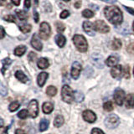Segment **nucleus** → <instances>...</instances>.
<instances>
[{"instance_id": "1", "label": "nucleus", "mask_w": 134, "mask_h": 134, "mask_svg": "<svg viewBox=\"0 0 134 134\" xmlns=\"http://www.w3.org/2000/svg\"><path fill=\"white\" fill-rule=\"evenodd\" d=\"M104 15L111 24L120 25L122 23V12L117 6H107L104 8Z\"/></svg>"}, {"instance_id": "2", "label": "nucleus", "mask_w": 134, "mask_h": 134, "mask_svg": "<svg viewBox=\"0 0 134 134\" xmlns=\"http://www.w3.org/2000/svg\"><path fill=\"white\" fill-rule=\"evenodd\" d=\"M73 42L76 49L80 52H86L88 49V44L86 38L81 35H75L73 36Z\"/></svg>"}, {"instance_id": "3", "label": "nucleus", "mask_w": 134, "mask_h": 134, "mask_svg": "<svg viewBox=\"0 0 134 134\" xmlns=\"http://www.w3.org/2000/svg\"><path fill=\"white\" fill-rule=\"evenodd\" d=\"M74 93H75V92L73 91V90L71 89V88L69 86L65 85L64 86H63L62 91H61L62 100H64L65 102H66V103L73 102V100H75Z\"/></svg>"}, {"instance_id": "4", "label": "nucleus", "mask_w": 134, "mask_h": 134, "mask_svg": "<svg viewBox=\"0 0 134 134\" xmlns=\"http://www.w3.org/2000/svg\"><path fill=\"white\" fill-rule=\"evenodd\" d=\"M40 37L42 40H48L51 35V29H50V25L47 22H43L40 24V30H39Z\"/></svg>"}, {"instance_id": "5", "label": "nucleus", "mask_w": 134, "mask_h": 134, "mask_svg": "<svg viewBox=\"0 0 134 134\" xmlns=\"http://www.w3.org/2000/svg\"><path fill=\"white\" fill-rule=\"evenodd\" d=\"M120 123L119 117L115 114H111L108 116L106 119H105V125L109 129H113L116 127Z\"/></svg>"}, {"instance_id": "6", "label": "nucleus", "mask_w": 134, "mask_h": 134, "mask_svg": "<svg viewBox=\"0 0 134 134\" xmlns=\"http://www.w3.org/2000/svg\"><path fill=\"white\" fill-rule=\"evenodd\" d=\"M93 27H94V30L102 34H106L110 31V27L103 20H100V19L96 20L93 24Z\"/></svg>"}, {"instance_id": "7", "label": "nucleus", "mask_w": 134, "mask_h": 134, "mask_svg": "<svg viewBox=\"0 0 134 134\" xmlns=\"http://www.w3.org/2000/svg\"><path fill=\"white\" fill-rule=\"evenodd\" d=\"M28 111L30 116L33 117H36L38 116V112H39V109H38V102L36 100H32L29 103L28 106Z\"/></svg>"}, {"instance_id": "8", "label": "nucleus", "mask_w": 134, "mask_h": 134, "mask_svg": "<svg viewBox=\"0 0 134 134\" xmlns=\"http://www.w3.org/2000/svg\"><path fill=\"white\" fill-rule=\"evenodd\" d=\"M113 97H114L115 102L118 105V106H121V105L123 104V100H124V98H125L124 91L121 89L117 88V89H116V91L114 92V96H113Z\"/></svg>"}, {"instance_id": "9", "label": "nucleus", "mask_w": 134, "mask_h": 134, "mask_svg": "<svg viewBox=\"0 0 134 134\" xmlns=\"http://www.w3.org/2000/svg\"><path fill=\"white\" fill-rule=\"evenodd\" d=\"M82 116H83V118L87 122H90V123H93L96 121V114L91 111V110H86L84 111L83 113H82Z\"/></svg>"}, {"instance_id": "10", "label": "nucleus", "mask_w": 134, "mask_h": 134, "mask_svg": "<svg viewBox=\"0 0 134 134\" xmlns=\"http://www.w3.org/2000/svg\"><path fill=\"white\" fill-rule=\"evenodd\" d=\"M81 71V65L77 61L74 62L72 64V68H71V75H72V78L75 80H77L79 78Z\"/></svg>"}, {"instance_id": "11", "label": "nucleus", "mask_w": 134, "mask_h": 134, "mask_svg": "<svg viewBox=\"0 0 134 134\" xmlns=\"http://www.w3.org/2000/svg\"><path fill=\"white\" fill-rule=\"evenodd\" d=\"M91 60L93 64L97 67V68H103V57L99 54H93L91 55Z\"/></svg>"}, {"instance_id": "12", "label": "nucleus", "mask_w": 134, "mask_h": 134, "mask_svg": "<svg viewBox=\"0 0 134 134\" xmlns=\"http://www.w3.org/2000/svg\"><path fill=\"white\" fill-rule=\"evenodd\" d=\"M31 45L33 46L34 49H35L38 51H40V50H42V48H43V44H42L40 40L39 39V37H38L36 34H34V35L32 36Z\"/></svg>"}, {"instance_id": "13", "label": "nucleus", "mask_w": 134, "mask_h": 134, "mask_svg": "<svg viewBox=\"0 0 134 134\" xmlns=\"http://www.w3.org/2000/svg\"><path fill=\"white\" fill-rule=\"evenodd\" d=\"M83 29L87 35L90 36H94L95 35V30L93 27V24H91L90 21H85L83 23Z\"/></svg>"}, {"instance_id": "14", "label": "nucleus", "mask_w": 134, "mask_h": 134, "mask_svg": "<svg viewBox=\"0 0 134 134\" xmlns=\"http://www.w3.org/2000/svg\"><path fill=\"white\" fill-rule=\"evenodd\" d=\"M111 76L113 78L120 79L121 75H122V67H121V65H117L113 67L111 70Z\"/></svg>"}, {"instance_id": "15", "label": "nucleus", "mask_w": 134, "mask_h": 134, "mask_svg": "<svg viewBox=\"0 0 134 134\" xmlns=\"http://www.w3.org/2000/svg\"><path fill=\"white\" fill-rule=\"evenodd\" d=\"M48 77H49L48 73H46V72H42V73H40L39 75H38V78H37L38 85H39L40 87L44 86V85L45 84L46 81H47Z\"/></svg>"}, {"instance_id": "16", "label": "nucleus", "mask_w": 134, "mask_h": 134, "mask_svg": "<svg viewBox=\"0 0 134 134\" xmlns=\"http://www.w3.org/2000/svg\"><path fill=\"white\" fill-rule=\"evenodd\" d=\"M54 40H55V43L57 44V45L59 46V47H64L65 43H66V39H65V37L64 35H57L55 36V38H54Z\"/></svg>"}, {"instance_id": "17", "label": "nucleus", "mask_w": 134, "mask_h": 134, "mask_svg": "<svg viewBox=\"0 0 134 134\" xmlns=\"http://www.w3.org/2000/svg\"><path fill=\"white\" fill-rule=\"evenodd\" d=\"M118 60H119V59H118V57H117V56H116V55H111V56H109L107 58V60H106V64H107V66H110V67L113 66V67H114L117 64Z\"/></svg>"}, {"instance_id": "18", "label": "nucleus", "mask_w": 134, "mask_h": 134, "mask_svg": "<svg viewBox=\"0 0 134 134\" xmlns=\"http://www.w3.org/2000/svg\"><path fill=\"white\" fill-rule=\"evenodd\" d=\"M37 65L39 67L40 69H42V70H44L46 68H48L49 65V60L45 58H40L39 60L37 62Z\"/></svg>"}, {"instance_id": "19", "label": "nucleus", "mask_w": 134, "mask_h": 134, "mask_svg": "<svg viewBox=\"0 0 134 134\" xmlns=\"http://www.w3.org/2000/svg\"><path fill=\"white\" fill-rule=\"evenodd\" d=\"M15 76L16 78L19 80V81L21 82H23V83H26L29 81V78L24 74L23 71H21V70H18V71H16V73H15Z\"/></svg>"}, {"instance_id": "20", "label": "nucleus", "mask_w": 134, "mask_h": 134, "mask_svg": "<svg viewBox=\"0 0 134 134\" xmlns=\"http://www.w3.org/2000/svg\"><path fill=\"white\" fill-rule=\"evenodd\" d=\"M126 107L127 108H133L134 107V95L129 94L126 98Z\"/></svg>"}, {"instance_id": "21", "label": "nucleus", "mask_w": 134, "mask_h": 134, "mask_svg": "<svg viewBox=\"0 0 134 134\" xmlns=\"http://www.w3.org/2000/svg\"><path fill=\"white\" fill-rule=\"evenodd\" d=\"M43 111L46 114H49V113H51L53 109H54V104L52 102H45L43 104Z\"/></svg>"}, {"instance_id": "22", "label": "nucleus", "mask_w": 134, "mask_h": 134, "mask_svg": "<svg viewBox=\"0 0 134 134\" xmlns=\"http://www.w3.org/2000/svg\"><path fill=\"white\" fill-rule=\"evenodd\" d=\"M26 46L24 45H19L18 46V47H16L15 49H14V54L17 56H22L23 54L25 53V51H26Z\"/></svg>"}, {"instance_id": "23", "label": "nucleus", "mask_w": 134, "mask_h": 134, "mask_svg": "<svg viewBox=\"0 0 134 134\" xmlns=\"http://www.w3.org/2000/svg\"><path fill=\"white\" fill-rule=\"evenodd\" d=\"M15 14H16L17 17L19 18V19L22 20V21L26 20L28 19V17H29L27 13L25 11H24V10H16Z\"/></svg>"}, {"instance_id": "24", "label": "nucleus", "mask_w": 134, "mask_h": 134, "mask_svg": "<svg viewBox=\"0 0 134 134\" xmlns=\"http://www.w3.org/2000/svg\"><path fill=\"white\" fill-rule=\"evenodd\" d=\"M11 62H12V60L9 58H5L2 60V74L3 75L4 74V72H5V70L8 69V67L10 65Z\"/></svg>"}, {"instance_id": "25", "label": "nucleus", "mask_w": 134, "mask_h": 134, "mask_svg": "<svg viewBox=\"0 0 134 134\" xmlns=\"http://www.w3.org/2000/svg\"><path fill=\"white\" fill-rule=\"evenodd\" d=\"M63 123H64V117H63L62 116H60V115L56 116V117L54 118V127H60L63 125Z\"/></svg>"}, {"instance_id": "26", "label": "nucleus", "mask_w": 134, "mask_h": 134, "mask_svg": "<svg viewBox=\"0 0 134 134\" xmlns=\"http://www.w3.org/2000/svg\"><path fill=\"white\" fill-rule=\"evenodd\" d=\"M74 97H75V100L76 102H83V100H84V94L82 93L81 91H75V93H74Z\"/></svg>"}, {"instance_id": "27", "label": "nucleus", "mask_w": 134, "mask_h": 134, "mask_svg": "<svg viewBox=\"0 0 134 134\" xmlns=\"http://www.w3.org/2000/svg\"><path fill=\"white\" fill-rule=\"evenodd\" d=\"M121 47V41L119 39H114L111 42V49L114 50H117Z\"/></svg>"}, {"instance_id": "28", "label": "nucleus", "mask_w": 134, "mask_h": 134, "mask_svg": "<svg viewBox=\"0 0 134 134\" xmlns=\"http://www.w3.org/2000/svg\"><path fill=\"white\" fill-rule=\"evenodd\" d=\"M49 127V121L47 119H42L40 123V131L44 132Z\"/></svg>"}, {"instance_id": "29", "label": "nucleus", "mask_w": 134, "mask_h": 134, "mask_svg": "<svg viewBox=\"0 0 134 134\" xmlns=\"http://www.w3.org/2000/svg\"><path fill=\"white\" fill-rule=\"evenodd\" d=\"M95 14L93 11H91V9H84L82 11V16L86 19H91L92 17H94Z\"/></svg>"}, {"instance_id": "30", "label": "nucleus", "mask_w": 134, "mask_h": 134, "mask_svg": "<svg viewBox=\"0 0 134 134\" xmlns=\"http://www.w3.org/2000/svg\"><path fill=\"white\" fill-rule=\"evenodd\" d=\"M56 93H57V89L53 86H49L47 88V90H46V94H47L48 96H55Z\"/></svg>"}, {"instance_id": "31", "label": "nucleus", "mask_w": 134, "mask_h": 134, "mask_svg": "<svg viewBox=\"0 0 134 134\" xmlns=\"http://www.w3.org/2000/svg\"><path fill=\"white\" fill-rule=\"evenodd\" d=\"M19 29L21 31H22L24 34H26V33H29L31 31L32 29V27L30 24H23V25H20L19 26Z\"/></svg>"}, {"instance_id": "32", "label": "nucleus", "mask_w": 134, "mask_h": 134, "mask_svg": "<svg viewBox=\"0 0 134 134\" xmlns=\"http://www.w3.org/2000/svg\"><path fill=\"white\" fill-rule=\"evenodd\" d=\"M55 27H56V29L59 33H63L65 29V25L62 22H56Z\"/></svg>"}, {"instance_id": "33", "label": "nucleus", "mask_w": 134, "mask_h": 134, "mask_svg": "<svg viewBox=\"0 0 134 134\" xmlns=\"http://www.w3.org/2000/svg\"><path fill=\"white\" fill-rule=\"evenodd\" d=\"M19 107H20L19 102H12L9 105V107H8V109H9L10 111H15L17 109H19Z\"/></svg>"}, {"instance_id": "34", "label": "nucleus", "mask_w": 134, "mask_h": 134, "mask_svg": "<svg viewBox=\"0 0 134 134\" xmlns=\"http://www.w3.org/2000/svg\"><path fill=\"white\" fill-rule=\"evenodd\" d=\"M3 19L10 23H15V16L14 14H8L3 17Z\"/></svg>"}, {"instance_id": "35", "label": "nucleus", "mask_w": 134, "mask_h": 134, "mask_svg": "<svg viewBox=\"0 0 134 134\" xmlns=\"http://www.w3.org/2000/svg\"><path fill=\"white\" fill-rule=\"evenodd\" d=\"M29 115V111L25 110V109H23L21 110L19 113H18V116L20 119H25Z\"/></svg>"}, {"instance_id": "36", "label": "nucleus", "mask_w": 134, "mask_h": 134, "mask_svg": "<svg viewBox=\"0 0 134 134\" xmlns=\"http://www.w3.org/2000/svg\"><path fill=\"white\" fill-rule=\"evenodd\" d=\"M103 107L104 109L106 111H111L113 110V104L111 102H105L104 105H103Z\"/></svg>"}, {"instance_id": "37", "label": "nucleus", "mask_w": 134, "mask_h": 134, "mask_svg": "<svg viewBox=\"0 0 134 134\" xmlns=\"http://www.w3.org/2000/svg\"><path fill=\"white\" fill-rule=\"evenodd\" d=\"M7 92H8L7 88L3 86V83H1V84H0V93H1V95L3 96H5L7 95Z\"/></svg>"}, {"instance_id": "38", "label": "nucleus", "mask_w": 134, "mask_h": 134, "mask_svg": "<svg viewBox=\"0 0 134 134\" xmlns=\"http://www.w3.org/2000/svg\"><path fill=\"white\" fill-rule=\"evenodd\" d=\"M70 16V12L68 10H63L60 14V19H66L67 17Z\"/></svg>"}, {"instance_id": "39", "label": "nucleus", "mask_w": 134, "mask_h": 134, "mask_svg": "<svg viewBox=\"0 0 134 134\" xmlns=\"http://www.w3.org/2000/svg\"><path fill=\"white\" fill-rule=\"evenodd\" d=\"M28 58H29V61L33 62L34 60H36V58H37V54H36L35 53H34V52H30V53L29 54Z\"/></svg>"}, {"instance_id": "40", "label": "nucleus", "mask_w": 134, "mask_h": 134, "mask_svg": "<svg viewBox=\"0 0 134 134\" xmlns=\"http://www.w3.org/2000/svg\"><path fill=\"white\" fill-rule=\"evenodd\" d=\"M127 51H128L130 54H134V44H133V43L130 44L127 46Z\"/></svg>"}, {"instance_id": "41", "label": "nucleus", "mask_w": 134, "mask_h": 134, "mask_svg": "<svg viewBox=\"0 0 134 134\" xmlns=\"http://www.w3.org/2000/svg\"><path fill=\"white\" fill-rule=\"evenodd\" d=\"M34 19H35V23L39 22V19H40V15H39V13H38L35 9L34 10Z\"/></svg>"}, {"instance_id": "42", "label": "nucleus", "mask_w": 134, "mask_h": 134, "mask_svg": "<svg viewBox=\"0 0 134 134\" xmlns=\"http://www.w3.org/2000/svg\"><path fill=\"white\" fill-rule=\"evenodd\" d=\"M91 134H105V133L99 128H93V130L91 131Z\"/></svg>"}, {"instance_id": "43", "label": "nucleus", "mask_w": 134, "mask_h": 134, "mask_svg": "<svg viewBox=\"0 0 134 134\" xmlns=\"http://www.w3.org/2000/svg\"><path fill=\"white\" fill-rule=\"evenodd\" d=\"M125 72H124V75H125V78H129L130 77V73H129V66L128 65H126L125 67Z\"/></svg>"}, {"instance_id": "44", "label": "nucleus", "mask_w": 134, "mask_h": 134, "mask_svg": "<svg viewBox=\"0 0 134 134\" xmlns=\"http://www.w3.org/2000/svg\"><path fill=\"white\" fill-rule=\"evenodd\" d=\"M125 8V9L127 10L130 14L132 15H134V8H130V7H127V6H123Z\"/></svg>"}, {"instance_id": "45", "label": "nucleus", "mask_w": 134, "mask_h": 134, "mask_svg": "<svg viewBox=\"0 0 134 134\" xmlns=\"http://www.w3.org/2000/svg\"><path fill=\"white\" fill-rule=\"evenodd\" d=\"M30 6H31V0H25V1H24V7H25V8L29 9V8H30Z\"/></svg>"}, {"instance_id": "46", "label": "nucleus", "mask_w": 134, "mask_h": 134, "mask_svg": "<svg viewBox=\"0 0 134 134\" xmlns=\"http://www.w3.org/2000/svg\"><path fill=\"white\" fill-rule=\"evenodd\" d=\"M74 6L75 7V8H80L81 6V0H78V1H76L75 3H74Z\"/></svg>"}, {"instance_id": "47", "label": "nucleus", "mask_w": 134, "mask_h": 134, "mask_svg": "<svg viewBox=\"0 0 134 134\" xmlns=\"http://www.w3.org/2000/svg\"><path fill=\"white\" fill-rule=\"evenodd\" d=\"M102 1H103L105 3H110V4H113V3H116V0H102Z\"/></svg>"}, {"instance_id": "48", "label": "nucleus", "mask_w": 134, "mask_h": 134, "mask_svg": "<svg viewBox=\"0 0 134 134\" xmlns=\"http://www.w3.org/2000/svg\"><path fill=\"white\" fill-rule=\"evenodd\" d=\"M15 134H26V133H25V132L22 129H17L15 132Z\"/></svg>"}, {"instance_id": "49", "label": "nucleus", "mask_w": 134, "mask_h": 134, "mask_svg": "<svg viewBox=\"0 0 134 134\" xmlns=\"http://www.w3.org/2000/svg\"><path fill=\"white\" fill-rule=\"evenodd\" d=\"M1 39H3L4 36H5V31H4V29L3 26H1Z\"/></svg>"}, {"instance_id": "50", "label": "nucleus", "mask_w": 134, "mask_h": 134, "mask_svg": "<svg viewBox=\"0 0 134 134\" xmlns=\"http://www.w3.org/2000/svg\"><path fill=\"white\" fill-rule=\"evenodd\" d=\"M11 1L16 6H19V4H20V0H11Z\"/></svg>"}, {"instance_id": "51", "label": "nucleus", "mask_w": 134, "mask_h": 134, "mask_svg": "<svg viewBox=\"0 0 134 134\" xmlns=\"http://www.w3.org/2000/svg\"><path fill=\"white\" fill-rule=\"evenodd\" d=\"M8 127H5L2 132V134H8Z\"/></svg>"}, {"instance_id": "52", "label": "nucleus", "mask_w": 134, "mask_h": 134, "mask_svg": "<svg viewBox=\"0 0 134 134\" xmlns=\"http://www.w3.org/2000/svg\"><path fill=\"white\" fill-rule=\"evenodd\" d=\"M6 1H7V0H0V5H1V6L4 5V3H5Z\"/></svg>"}, {"instance_id": "53", "label": "nucleus", "mask_w": 134, "mask_h": 134, "mask_svg": "<svg viewBox=\"0 0 134 134\" xmlns=\"http://www.w3.org/2000/svg\"><path fill=\"white\" fill-rule=\"evenodd\" d=\"M0 126H1V127H3V121L2 118H1V124H0Z\"/></svg>"}, {"instance_id": "54", "label": "nucleus", "mask_w": 134, "mask_h": 134, "mask_svg": "<svg viewBox=\"0 0 134 134\" xmlns=\"http://www.w3.org/2000/svg\"><path fill=\"white\" fill-rule=\"evenodd\" d=\"M35 3H36V4L39 3V0H35Z\"/></svg>"}, {"instance_id": "55", "label": "nucleus", "mask_w": 134, "mask_h": 134, "mask_svg": "<svg viewBox=\"0 0 134 134\" xmlns=\"http://www.w3.org/2000/svg\"><path fill=\"white\" fill-rule=\"evenodd\" d=\"M63 1H64V2H70V0H63Z\"/></svg>"}, {"instance_id": "56", "label": "nucleus", "mask_w": 134, "mask_h": 134, "mask_svg": "<svg viewBox=\"0 0 134 134\" xmlns=\"http://www.w3.org/2000/svg\"><path fill=\"white\" fill-rule=\"evenodd\" d=\"M132 29H133V31H134V22L132 23Z\"/></svg>"}, {"instance_id": "57", "label": "nucleus", "mask_w": 134, "mask_h": 134, "mask_svg": "<svg viewBox=\"0 0 134 134\" xmlns=\"http://www.w3.org/2000/svg\"><path fill=\"white\" fill-rule=\"evenodd\" d=\"M133 73H134V70H133Z\"/></svg>"}]
</instances>
